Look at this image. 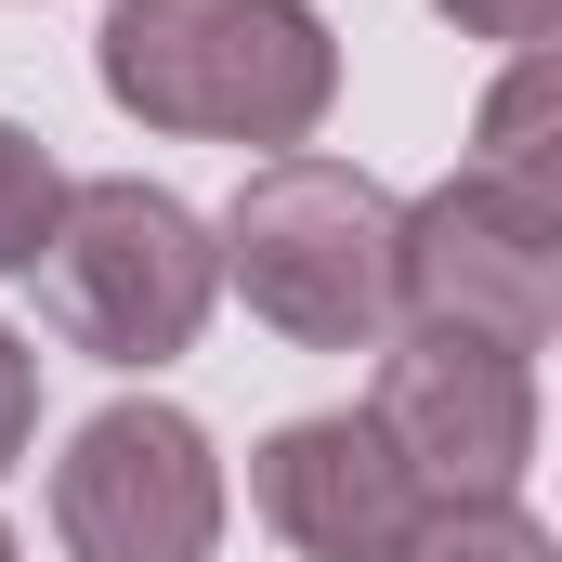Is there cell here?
Wrapping results in <instances>:
<instances>
[{
	"mask_svg": "<svg viewBox=\"0 0 562 562\" xmlns=\"http://www.w3.org/2000/svg\"><path fill=\"white\" fill-rule=\"evenodd\" d=\"M92 66L144 132L276 144V157H301L340 105V40L314 0H105Z\"/></svg>",
	"mask_w": 562,
	"mask_h": 562,
	"instance_id": "cell-1",
	"label": "cell"
},
{
	"mask_svg": "<svg viewBox=\"0 0 562 562\" xmlns=\"http://www.w3.org/2000/svg\"><path fill=\"white\" fill-rule=\"evenodd\" d=\"M26 431H40V353H26V340L0 327V471L26 458Z\"/></svg>",
	"mask_w": 562,
	"mask_h": 562,
	"instance_id": "cell-12",
	"label": "cell"
},
{
	"mask_svg": "<svg viewBox=\"0 0 562 562\" xmlns=\"http://www.w3.org/2000/svg\"><path fill=\"white\" fill-rule=\"evenodd\" d=\"M471 170H484V183H510V196H562V66H550V40H537V53H510V79L484 92Z\"/></svg>",
	"mask_w": 562,
	"mask_h": 562,
	"instance_id": "cell-8",
	"label": "cell"
},
{
	"mask_svg": "<svg viewBox=\"0 0 562 562\" xmlns=\"http://www.w3.org/2000/svg\"><path fill=\"white\" fill-rule=\"evenodd\" d=\"M0 562H13V537H0Z\"/></svg>",
	"mask_w": 562,
	"mask_h": 562,
	"instance_id": "cell-13",
	"label": "cell"
},
{
	"mask_svg": "<svg viewBox=\"0 0 562 562\" xmlns=\"http://www.w3.org/2000/svg\"><path fill=\"white\" fill-rule=\"evenodd\" d=\"M367 419L393 431V458H406L419 497H510L524 458H537V367L497 353V340L406 327L380 353V406Z\"/></svg>",
	"mask_w": 562,
	"mask_h": 562,
	"instance_id": "cell-6",
	"label": "cell"
},
{
	"mask_svg": "<svg viewBox=\"0 0 562 562\" xmlns=\"http://www.w3.org/2000/svg\"><path fill=\"white\" fill-rule=\"evenodd\" d=\"M431 13H445L458 40H510V53H537L562 26V0H431Z\"/></svg>",
	"mask_w": 562,
	"mask_h": 562,
	"instance_id": "cell-11",
	"label": "cell"
},
{
	"mask_svg": "<svg viewBox=\"0 0 562 562\" xmlns=\"http://www.w3.org/2000/svg\"><path fill=\"white\" fill-rule=\"evenodd\" d=\"M393 562H562L510 497H419V524L393 537Z\"/></svg>",
	"mask_w": 562,
	"mask_h": 562,
	"instance_id": "cell-9",
	"label": "cell"
},
{
	"mask_svg": "<svg viewBox=\"0 0 562 562\" xmlns=\"http://www.w3.org/2000/svg\"><path fill=\"white\" fill-rule=\"evenodd\" d=\"M223 276L301 353H380L393 340V196L353 157H262L223 210Z\"/></svg>",
	"mask_w": 562,
	"mask_h": 562,
	"instance_id": "cell-2",
	"label": "cell"
},
{
	"mask_svg": "<svg viewBox=\"0 0 562 562\" xmlns=\"http://www.w3.org/2000/svg\"><path fill=\"white\" fill-rule=\"evenodd\" d=\"M249 497L301 562H393V537L419 524V484L380 419H288L249 458Z\"/></svg>",
	"mask_w": 562,
	"mask_h": 562,
	"instance_id": "cell-7",
	"label": "cell"
},
{
	"mask_svg": "<svg viewBox=\"0 0 562 562\" xmlns=\"http://www.w3.org/2000/svg\"><path fill=\"white\" fill-rule=\"evenodd\" d=\"M40 301L92 367H170V353H196V327L223 301V249L170 183H66Z\"/></svg>",
	"mask_w": 562,
	"mask_h": 562,
	"instance_id": "cell-3",
	"label": "cell"
},
{
	"mask_svg": "<svg viewBox=\"0 0 562 562\" xmlns=\"http://www.w3.org/2000/svg\"><path fill=\"white\" fill-rule=\"evenodd\" d=\"M393 314L537 367L562 327V196H510V183L458 170L419 210H393Z\"/></svg>",
	"mask_w": 562,
	"mask_h": 562,
	"instance_id": "cell-4",
	"label": "cell"
},
{
	"mask_svg": "<svg viewBox=\"0 0 562 562\" xmlns=\"http://www.w3.org/2000/svg\"><path fill=\"white\" fill-rule=\"evenodd\" d=\"M53 537L66 562H210L223 550V458L183 406H105L53 458Z\"/></svg>",
	"mask_w": 562,
	"mask_h": 562,
	"instance_id": "cell-5",
	"label": "cell"
},
{
	"mask_svg": "<svg viewBox=\"0 0 562 562\" xmlns=\"http://www.w3.org/2000/svg\"><path fill=\"white\" fill-rule=\"evenodd\" d=\"M53 223H66V170H53V144L0 119V276H40Z\"/></svg>",
	"mask_w": 562,
	"mask_h": 562,
	"instance_id": "cell-10",
	"label": "cell"
}]
</instances>
